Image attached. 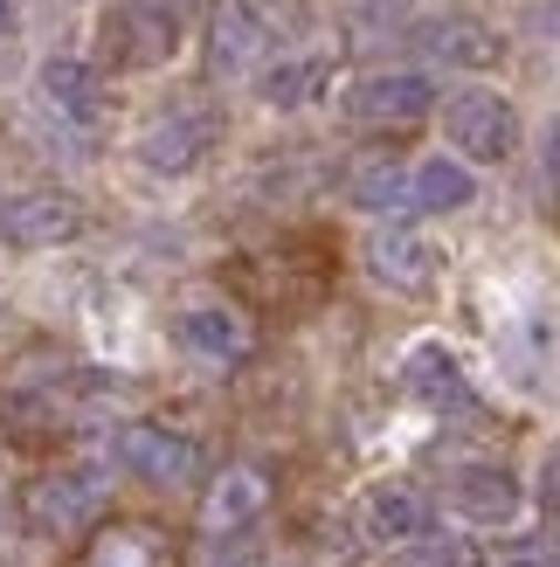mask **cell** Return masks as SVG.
Wrapping results in <instances>:
<instances>
[{
  "mask_svg": "<svg viewBox=\"0 0 560 567\" xmlns=\"http://www.w3.org/2000/svg\"><path fill=\"white\" fill-rule=\"evenodd\" d=\"M423 49H429V63H457V70H491L506 55L498 28H485V21H429Z\"/></svg>",
  "mask_w": 560,
  "mask_h": 567,
  "instance_id": "cell-19",
  "label": "cell"
},
{
  "mask_svg": "<svg viewBox=\"0 0 560 567\" xmlns=\"http://www.w3.org/2000/svg\"><path fill=\"white\" fill-rule=\"evenodd\" d=\"M270 49V21L257 14V0H215L208 8V35H201V63L215 83H236L263 63Z\"/></svg>",
  "mask_w": 560,
  "mask_h": 567,
  "instance_id": "cell-7",
  "label": "cell"
},
{
  "mask_svg": "<svg viewBox=\"0 0 560 567\" xmlns=\"http://www.w3.org/2000/svg\"><path fill=\"white\" fill-rule=\"evenodd\" d=\"M221 138V118L201 104H174L159 111V118L138 132V166H153V174H194Z\"/></svg>",
  "mask_w": 560,
  "mask_h": 567,
  "instance_id": "cell-9",
  "label": "cell"
},
{
  "mask_svg": "<svg viewBox=\"0 0 560 567\" xmlns=\"http://www.w3.org/2000/svg\"><path fill=\"white\" fill-rule=\"evenodd\" d=\"M97 42L111 70H159L180 49V14L166 0H125V8H111L97 21Z\"/></svg>",
  "mask_w": 560,
  "mask_h": 567,
  "instance_id": "cell-2",
  "label": "cell"
},
{
  "mask_svg": "<svg viewBox=\"0 0 560 567\" xmlns=\"http://www.w3.org/2000/svg\"><path fill=\"white\" fill-rule=\"evenodd\" d=\"M0 430H8V443H21V450H42V443L63 436L70 422H63V409H55V394L42 381H8L0 388Z\"/></svg>",
  "mask_w": 560,
  "mask_h": 567,
  "instance_id": "cell-14",
  "label": "cell"
},
{
  "mask_svg": "<svg viewBox=\"0 0 560 567\" xmlns=\"http://www.w3.org/2000/svg\"><path fill=\"white\" fill-rule=\"evenodd\" d=\"M512 567H540V560H512Z\"/></svg>",
  "mask_w": 560,
  "mask_h": 567,
  "instance_id": "cell-28",
  "label": "cell"
},
{
  "mask_svg": "<svg viewBox=\"0 0 560 567\" xmlns=\"http://www.w3.org/2000/svg\"><path fill=\"white\" fill-rule=\"evenodd\" d=\"M118 464L138 477V485H159V492H180L201 477V443L174 422H125L118 430Z\"/></svg>",
  "mask_w": 560,
  "mask_h": 567,
  "instance_id": "cell-4",
  "label": "cell"
},
{
  "mask_svg": "<svg viewBox=\"0 0 560 567\" xmlns=\"http://www.w3.org/2000/svg\"><path fill=\"white\" fill-rule=\"evenodd\" d=\"M70 567H180V540L159 519H97Z\"/></svg>",
  "mask_w": 560,
  "mask_h": 567,
  "instance_id": "cell-8",
  "label": "cell"
},
{
  "mask_svg": "<svg viewBox=\"0 0 560 567\" xmlns=\"http://www.w3.org/2000/svg\"><path fill=\"white\" fill-rule=\"evenodd\" d=\"M174 339H180L187 353L215 360V367H236V360H249V319H236V311H215V305H201V311H180V319H174Z\"/></svg>",
  "mask_w": 560,
  "mask_h": 567,
  "instance_id": "cell-16",
  "label": "cell"
},
{
  "mask_svg": "<svg viewBox=\"0 0 560 567\" xmlns=\"http://www.w3.org/2000/svg\"><path fill=\"white\" fill-rule=\"evenodd\" d=\"M263 505H270V471L263 464H229V471H215V485L201 492V533L208 540L242 533V526L263 519Z\"/></svg>",
  "mask_w": 560,
  "mask_h": 567,
  "instance_id": "cell-11",
  "label": "cell"
},
{
  "mask_svg": "<svg viewBox=\"0 0 560 567\" xmlns=\"http://www.w3.org/2000/svg\"><path fill=\"white\" fill-rule=\"evenodd\" d=\"M402 388L423 409H436V415H457V409L478 402L470 381H464V367H457V353L443 347V339H415V347L402 353Z\"/></svg>",
  "mask_w": 560,
  "mask_h": 567,
  "instance_id": "cell-12",
  "label": "cell"
},
{
  "mask_svg": "<svg viewBox=\"0 0 560 567\" xmlns=\"http://www.w3.org/2000/svg\"><path fill=\"white\" fill-rule=\"evenodd\" d=\"M325 76H332V63H325V55H291V63L263 70V104H277V111H298V104H312V97L325 91Z\"/></svg>",
  "mask_w": 560,
  "mask_h": 567,
  "instance_id": "cell-21",
  "label": "cell"
},
{
  "mask_svg": "<svg viewBox=\"0 0 560 567\" xmlns=\"http://www.w3.org/2000/svg\"><path fill=\"white\" fill-rule=\"evenodd\" d=\"M450 505H457L470 526H506L519 505H526V485H519L506 464H464L450 477Z\"/></svg>",
  "mask_w": 560,
  "mask_h": 567,
  "instance_id": "cell-13",
  "label": "cell"
},
{
  "mask_svg": "<svg viewBox=\"0 0 560 567\" xmlns=\"http://www.w3.org/2000/svg\"><path fill=\"white\" fill-rule=\"evenodd\" d=\"M166 8H174V14H180V8H194V0H166Z\"/></svg>",
  "mask_w": 560,
  "mask_h": 567,
  "instance_id": "cell-27",
  "label": "cell"
},
{
  "mask_svg": "<svg viewBox=\"0 0 560 567\" xmlns=\"http://www.w3.org/2000/svg\"><path fill=\"white\" fill-rule=\"evenodd\" d=\"M429 526V505L415 485H374L367 492V533L374 540H423Z\"/></svg>",
  "mask_w": 560,
  "mask_h": 567,
  "instance_id": "cell-20",
  "label": "cell"
},
{
  "mask_svg": "<svg viewBox=\"0 0 560 567\" xmlns=\"http://www.w3.org/2000/svg\"><path fill=\"white\" fill-rule=\"evenodd\" d=\"M83 236V202L63 187H28L0 202V243L8 249H63Z\"/></svg>",
  "mask_w": 560,
  "mask_h": 567,
  "instance_id": "cell-6",
  "label": "cell"
},
{
  "mask_svg": "<svg viewBox=\"0 0 560 567\" xmlns=\"http://www.w3.org/2000/svg\"><path fill=\"white\" fill-rule=\"evenodd\" d=\"M470 194H478V181H470L464 159L408 166V215H457V208H470Z\"/></svg>",
  "mask_w": 560,
  "mask_h": 567,
  "instance_id": "cell-17",
  "label": "cell"
},
{
  "mask_svg": "<svg viewBox=\"0 0 560 567\" xmlns=\"http://www.w3.org/2000/svg\"><path fill=\"white\" fill-rule=\"evenodd\" d=\"M35 91L49 97V111H63L70 125H97L104 118V76L91 63H76V55H49Z\"/></svg>",
  "mask_w": 560,
  "mask_h": 567,
  "instance_id": "cell-15",
  "label": "cell"
},
{
  "mask_svg": "<svg viewBox=\"0 0 560 567\" xmlns=\"http://www.w3.org/2000/svg\"><path fill=\"white\" fill-rule=\"evenodd\" d=\"M353 202L367 215H408V166H367L353 181Z\"/></svg>",
  "mask_w": 560,
  "mask_h": 567,
  "instance_id": "cell-22",
  "label": "cell"
},
{
  "mask_svg": "<svg viewBox=\"0 0 560 567\" xmlns=\"http://www.w3.org/2000/svg\"><path fill=\"white\" fill-rule=\"evenodd\" d=\"M443 132H450V146L464 159L478 166H498L519 153V111L491 91V83H464V91H450V104H443Z\"/></svg>",
  "mask_w": 560,
  "mask_h": 567,
  "instance_id": "cell-3",
  "label": "cell"
},
{
  "mask_svg": "<svg viewBox=\"0 0 560 567\" xmlns=\"http://www.w3.org/2000/svg\"><path fill=\"white\" fill-rule=\"evenodd\" d=\"M221 277L242 291V305L277 311V319H298L304 305H319L332 291V249L325 243H277L263 257H236Z\"/></svg>",
  "mask_w": 560,
  "mask_h": 567,
  "instance_id": "cell-1",
  "label": "cell"
},
{
  "mask_svg": "<svg viewBox=\"0 0 560 567\" xmlns=\"http://www.w3.org/2000/svg\"><path fill=\"white\" fill-rule=\"evenodd\" d=\"M540 513H553V519H560V457H547V464H540Z\"/></svg>",
  "mask_w": 560,
  "mask_h": 567,
  "instance_id": "cell-24",
  "label": "cell"
},
{
  "mask_svg": "<svg viewBox=\"0 0 560 567\" xmlns=\"http://www.w3.org/2000/svg\"><path fill=\"white\" fill-rule=\"evenodd\" d=\"M547 35H560V8H553V14H547Z\"/></svg>",
  "mask_w": 560,
  "mask_h": 567,
  "instance_id": "cell-26",
  "label": "cell"
},
{
  "mask_svg": "<svg viewBox=\"0 0 560 567\" xmlns=\"http://www.w3.org/2000/svg\"><path fill=\"white\" fill-rule=\"evenodd\" d=\"M8 28H14V8H8V0H0V35H8Z\"/></svg>",
  "mask_w": 560,
  "mask_h": 567,
  "instance_id": "cell-25",
  "label": "cell"
},
{
  "mask_svg": "<svg viewBox=\"0 0 560 567\" xmlns=\"http://www.w3.org/2000/svg\"><path fill=\"white\" fill-rule=\"evenodd\" d=\"M436 104V83L423 70H374L346 91L353 125H423Z\"/></svg>",
  "mask_w": 560,
  "mask_h": 567,
  "instance_id": "cell-10",
  "label": "cell"
},
{
  "mask_svg": "<svg viewBox=\"0 0 560 567\" xmlns=\"http://www.w3.org/2000/svg\"><path fill=\"white\" fill-rule=\"evenodd\" d=\"M423 567H485V547L464 540V533H450V540H429Z\"/></svg>",
  "mask_w": 560,
  "mask_h": 567,
  "instance_id": "cell-23",
  "label": "cell"
},
{
  "mask_svg": "<svg viewBox=\"0 0 560 567\" xmlns=\"http://www.w3.org/2000/svg\"><path fill=\"white\" fill-rule=\"evenodd\" d=\"M104 505V485L91 471H49L21 492V519L42 533V540H83Z\"/></svg>",
  "mask_w": 560,
  "mask_h": 567,
  "instance_id": "cell-5",
  "label": "cell"
},
{
  "mask_svg": "<svg viewBox=\"0 0 560 567\" xmlns=\"http://www.w3.org/2000/svg\"><path fill=\"white\" fill-rule=\"evenodd\" d=\"M367 264H374L381 284H395V291H429V284L443 277V249L423 243V236H381Z\"/></svg>",
  "mask_w": 560,
  "mask_h": 567,
  "instance_id": "cell-18",
  "label": "cell"
}]
</instances>
